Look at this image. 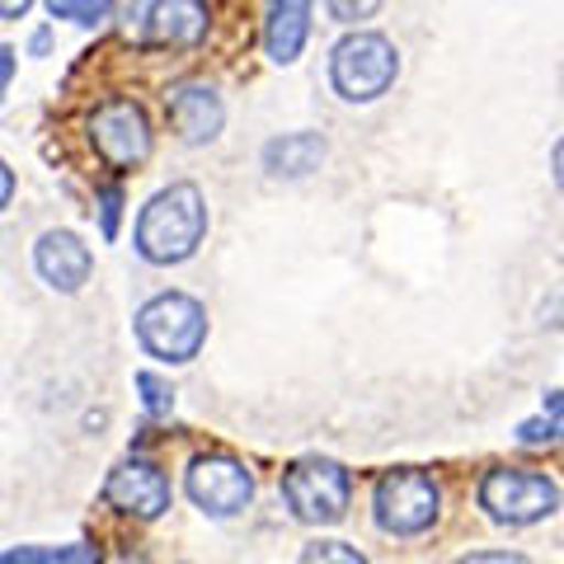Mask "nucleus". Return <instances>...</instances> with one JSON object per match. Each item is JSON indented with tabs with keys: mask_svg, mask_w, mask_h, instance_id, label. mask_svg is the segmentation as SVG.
<instances>
[{
	"mask_svg": "<svg viewBox=\"0 0 564 564\" xmlns=\"http://www.w3.org/2000/svg\"><path fill=\"white\" fill-rule=\"evenodd\" d=\"M0 564H99V551L85 541L70 545H14V551H0Z\"/></svg>",
	"mask_w": 564,
	"mask_h": 564,
	"instance_id": "nucleus-15",
	"label": "nucleus"
},
{
	"mask_svg": "<svg viewBox=\"0 0 564 564\" xmlns=\"http://www.w3.org/2000/svg\"><path fill=\"white\" fill-rule=\"evenodd\" d=\"M14 198V174H10V165L0 161V207H6Z\"/></svg>",
	"mask_w": 564,
	"mask_h": 564,
	"instance_id": "nucleus-25",
	"label": "nucleus"
},
{
	"mask_svg": "<svg viewBox=\"0 0 564 564\" xmlns=\"http://www.w3.org/2000/svg\"><path fill=\"white\" fill-rule=\"evenodd\" d=\"M207 236V203L198 184H170L141 207L137 250L147 263H184Z\"/></svg>",
	"mask_w": 564,
	"mask_h": 564,
	"instance_id": "nucleus-1",
	"label": "nucleus"
},
{
	"mask_svg": "<svg viewBox=\"0 0 564 564\" xmlns=\"http://www.w3.org/2000/svg\"><path fill=\"white\" fill-rule=\"evenodd\" d=\"M118 207H122V188H104L99 193V217H104V236H118Z\"/></svg>",
	"mask_w": 564,
	"mask_h": 564,
	"instance_id": "nucleus-20",
	"label": "nucleus"
},
{
	"mask_svg": "<svg viewBox=\"0 0 564 564\" xmlns=\"http://www.w3.org/2000/svg\"><path fill=\"white\" fill-rule=\"evenodd\" d=\"M400 76V52L386 33H348L334 43L329 57V80L348 104H372L395 85Z\"/></svg>",
	"mask_w": 564,
	"mask_h": 564,
	"instance_id": "nucleus-3",
	"label": "nucleus"
},
{
	"mask_svg": "<svg viewBox=\"0 0 564 564\" xmlns=\"http://www.w3.org/2000/svg\"><path fill=\"white\" fill-rule=\"evenodd\" d=\"M33 269L47 282L52 292H80L90 282V245H85L76 231H43L39 245H33Z\"/></svg>",
	"mask_w": 564,
	"mask_h": 564,
	"instance_id": "nucleus-11",
	"label": "nucleus"
},
{
	"mask_svg": "<svg viewBox=\"0 0 564 564\" xmlns=\"http://www.w3.org/2000/svg\"><path fill=\"white\" fill-rule=\"evenodd\" d=\"M137 344L161 362H193L207 344V311L184 292H161L137 311Z\"/></svg>",
	"mask_w": 564,
	"mask_h": 564,
	"instance_id": "nucleus-2",
	"label": "nucleus"
},
{
	"mask_svg": "<svg viewBox=\"0 0 564 564\" xmlns=\"http://www.w3.org/2000/svg\"><path fill=\"white\" fill-rule=\"evenodd\" d=\"M480 508L494 522L508 527H527L541 522L560 508V485L541 470H522V466H494L480 480Z\"/></svg>",
	"mask_w": 564,
	"mask_h": 564,
	"instance_id": "nucleus-5",
	"label": "nucleus"
},
{
	"mask_svg": "<svg viewBox=\"0 0 564 564\" xmlns=\"http://www.w3.org/2000/svg\"><path fill=\"white\" fill-rule=\"evenodd\" d=\"M52 20H76V24H104L113 14V0H47Z\"/></svg>",
	"mask_w": 564,
	"mask_h": 564,
	"instance_id": "nucleus-16",
	"label": "nucleus"
},
{
	"mask_svg": "<svg viewBox=\"0 0 564 564\" xmlns=\"http://www.w3.org/2000/svg\"><path fill=\"white\" fill-rule=\"evenodd\" d=\"M137 39L151 47H198L207 39L203 0H132Z\"/></svg>",
	"mask_w": 564,
	"mask_h": 564,
	"instance_id": "nucleus-9",
	"label": "nucleus"
},
{
	"mask_svg": "<svg viewBox=\"0 0 564 564\" xmlns=\"http://www.w3.org/2000/svg\"><path fill=\"white\" fill-rule=\"evenodd\" d=\"M311 6L315 0H273L269 6V20H263V47L278 66H292L306 47V33H311Z\"/></svg>",
	"mask_w": 564,
	"mask_h": 564,
	"instance_id": "nucleus-13",
	"label": "nucleus"
},
{
	"mask_svg": "<svg viewBox=\"0 0 564 564\" xmlns=\"http://www.w3.org/2000/svg\"><path fill=\"white\" fill-rule=\"evenodd\" d=\"M47 43H52V33H47V29L33 33V52H47Z\"/></svg>",
	"mask_w": 564,
	"mask_h": 564,
	"instance_id": "nucleus-26",
	"label": "nucleus"
},
{
	"mask_svg": "<svg viewBox=\"0 0 564 564\" xmlns=\"http://www.w3.org/2000/svg\"><path fill=\"white\" fill-rule=\"evenodd\" d=\"M104 503L137 518V522H155L170 508V480L155 462H137L132 456V462L109 470V480H104Z\"/></svg>",
	"mask_w": 564,
	"mask_h": 564,
	"instance_id": "nucleus-10",
	"label": "nucleus"
},
{
	"mask_svg": "<svg viewBox=\"0 0 564 564\" xmlns=\"http://www.w3.org/2000/svg\"><path fill=\"white\" fill-rule=\"evenodd\" d=\"M302 564H367V560L344 541H311L302 551Z\"/></svg>",
	"mask_w": 564,
	"mask_h": 564,
	"instance_id": "nucleus-17",
	"label": "nucleus"
},
{
	"mask_svg": "<svg viewBox=\"0 0 564 564\" xmlns=\"http://www.w3.org/2000/svg\"><path fill=\"white\" fill-rule=\"evenodd\" d=\"M90 147L109 170H141L151 161V122L132 99H109L90 113Z\"/></svg>",
	"mask_w": 564,
	"mask_h": 564,
	"instance_id": "nucleus-7",
	"label": "nucleus"
},
{
	"mask_svg": "<svg viewBox=\"0 0 564 564\" xmlns=\"http://www.w3.org/2000/svg\"><path fill=\"white\" fill-rule=\"evenodd\" d=\"M377 10H381V0H329V14L339 24H362V20H372Z\"/></svg>",
	"mask_w": 564,
	"mask_h": 564,
	"instance_id": "nucleus-19",
	"label": "nucleus"
},
{
	"mask_svg": "<svg viewBox=\"0 0 564 564\" xmlns=\"http://www.w3.org/2000/svg\"><path fill=\"white\" fill-rule=\"evenodd\" d=\"M10 76H14V47H0V90L10 85Z\"/></svg>",
	"mask_w": 564,
	"mask_h": 564,
	"instance_id": "nucleus-24",
	"label": "nucleus"
},
{
	"mask_svg": "<svg viewBox=\"0 0 564 564\" xmlns=\"http://www.w3.org/2000/svg\"><path fill=\"white\" fill-rule=\"evenodd\" d=\"M348 494H352L348 470L339 462H329V456H302V462L282 470V499L311 527L339 522L348 508Z\"/></svg>",
	"mask_w": 564,
	"mask_h": 564,
	"instance_id": "nucleus-4",
	"label": "nucleus"
},
{
	"mask_svg": "<svg viewBox=\"0 0 564 564\" xmlns=\"http://www.w3.org/2000/svg\"><path fill=\"white\" fill-rule=\"evenodd\" d=\"M443 508V489L429 470H386L372 494V513L377 527L391 536H419L437 522Z\"/></svg>",
	"mask_w": 564,
	"mask_h": 564,
	"instance_id": "nucleus-6",
	"label": "nucleus"
},
{
	"mask_svg": "<svg viewBox=\"0 0 564 564\" xmlns=\"http://www.w3.org/2000/svg\"><path fill=\"white\" fill-rule=\"evenodd\" d=\"M555 433H560V419H551V423H522V443H555Z\"/></svg>",
	"mask_w": 564,
	"mask_h": 564,
	"instance_id": "nucleus-22",
	"label": "nucleus"
},
{
	"mask_svg": "<svg viewBox=\"0 0 564 564\" xmlns=\"http://www.w3.org/2000/svg\"><path fill=\"white\" fill-rule=\"evenodd\" d=\"M33 10V0H0V20H24Z\"/></svg>",
	"mask_w": 564,
	"mask_h": 564,
	"instance_id": "nucleus-23",
	"label": "nucleus"
},
{
	"mask_svg": "<svg viewBox=\"0 0 564 564\" xmlns=\"http://www.w3.org/2000/svg\"><path fill=\"white\" fill-rule=\"evenodd\" d=\"M325 155H329V147L321 132H288L263 147V170L278 174V180H306L311 170L325 165Z\"/></svg>",
	"mask_w": 564,
	"mask_h": 564,
	"instance_id": "nucleus-14",
	"label": "nucleus"
},
{
	"mask_svg": "<svg viewBox=\"0 0 564 564\" xmlns=\"http://www.w3.org/2000/svg\"><path fill=\"white\" fill-rule=\"evenodd\" d=\"M170 122L188 147H203V141L221 132L226 109H221L217 90H207V85H180V90L170 95Z\"/></svg>",
	"mask_w": 564,
	"mask_h": 564,
	"instance_id": "nucleus-12",
	"label": "nucleus"
},
{
	"mask_svg": "<svg viewBox=\"0 0 564 564\" xmlns=\"http://www.w3.org/2000/svg\"><path fill=\"white\" fill-rule=\"evenodd\" d=\"M462 564H532V560L518 555V551H475V555H466Z\"/></svg>",
	"mask_w": 564,
	"mask_h": 564,
	"instance_id": "nucleus-21",
	"label": "nucleus"
},
{
	"mask_svg": "<svg viewBox=\"0 0 564 564\" xmlns=\"http://www.w3.org/2000/svg\"><path fill=\"white\" fill-rule=\"evenodd\" d=\"M184 489H188L193 508H203L207 518H236L254 499V475L245 462H236V456L212 452V456H193L188 462Z\"/></svg>",
	"mask_w": 564,
	"mask_h": 564,
	"instance_id": "nucleus-8",
	"label": "nucleus"
},
{
	"mask_svg": "<svg viewBox=\"0 0 564 564\" xmlns=\"http://www.w3.org/2000/svg\"><path fill=\"white\" fill-rule=\"evenodd\" d=\"M137 391H147V410H151V419H165V414L174 410V391H170V386L155 377V372H137Z\"/></svg>",
	"mask_w": 564,
	"mask_h": 564,
	"instance_id": "nucleus-18",
	"label": "nucleus"
}]
</instances>
